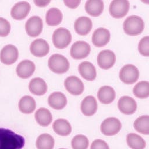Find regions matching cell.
Masks as SVG:
<instances>
[{
    "instance_id": "obj_37",
    "label": "cell",
    "mask_w": 149,
    "mask_h": 149,
    "mask_svg": "<svg viewBox=\"0 0 149 149\" xmlns=\"http://www.w3.org/2000/svg\"><path fill=\"white\" fill-rule=\"evenodd\" d=\"M34 2L37 6H45L50 2V1H34Z\"/></svg>"
},
{
    "instance_id": "obj_16",
    "label": "cell",
    "mask_w": 149,
    "mask_h": 149,
    "mask_svg": "<svg viewBox=\"0 0 149 149\" xmlns=\"http://www.w3.org/2000/svg\"><path fill=\"white\" fill-rule=\"evenodd\" d=\"M36 69L35 64L30 60L25 59L22 61L16 67V73L17 76L22 79L30 77L34 73Z\"/></svg>"
},
{
    "instance_id": "obj_8",
    "label": "cell",
    "mask_w": 149,
    "mask_h": 149,
    "mask_svg": "<svg viewBox=\"0 0 149 149\" xmlns=\"http://www.w3.org/2000/svg\"><path fill=\"white\" fill-rule=\"evenodd\" d=\"M43 28L42 19L38 16L30 17L26 22L25 29L27 34L30 37H37L40 34Z\"/></svg>"
},
{
    "instance_id": "obj_2",
    "label": "cell",
    "mask_w": 149,
    "mask_h": 149,
    "mask_svg": "<svg viewBox=\"0 0 149 149\" xmlns=\"http://www.w3.org/2000/svg\"><path fill=\"white\" fill-rule=\"evenodd\" d=\"M48 65L52 72L59 74L66 72L69 68L68 59L59 54L52 55L48 59Z\"/></svg>"
},
{
    "instance_id": "obj_32",
    "label": "cell",
    "mask_w": 149,
    "mask_h": 149,
    "mask_svg": "<svg viewBox=\"0 0 149 149\" xmlns=\"http://www.w3.org/2000/svg\"><path fill=\"white\" fill-rule=\"evenodd\" d=\"M71 144L73 149H87L89 141L86 136L77 134L72 139Z\"/></svg>"
},
{
    "instance_id": "obj_23",
    "label": "cell",
    "mask_w": 149,
    "mask_h": 149,
    "mask_svg": "<svg viewBox=\"0 0 149 149\" xmlns=\"http://www.w3.org/2000/svg\"><path fill=\"white\" fill-rule=\"evenodd\" d=\"M52 128L55 133L62 136L69 135L72 132L70 123L65 119H58L52 124Z\"/></svg>"
},
{
    "instance_id": "obj_1",
    "label": "cell",
    "mask_w": 149,
    "mask_h": 149,
    "mask_svg": "<svg viewBox=\"0 0 149 149\" xmlns=\"http://www.w3.org/2000/svg\"><path fill=\"white\" fill-rule=\"evenodd\" d=\"M144 23L141 17L137 15H131L126 17L123 23L124 31L128 35L140 34L144 30Z\"/></svg>"
},
{
    "instance_id": "obj_4",
    "label": "cell",
    "mask_w": 149,
    "mask_h": 149,
    "mask_svg": "<svg viewBox=\"0 0 149 149\" xmlns=\"http://www.w3.org/2000/svg\"><path fill=\"white\" fill-rule=\"evenodd\" d=\"M139 71L137 68L132 64L124 65L119 71V78L125 84L135 83L139 79Z\"/></svg>"
},
{
    "instance_id": "obj_5",
    "label": "cell",
    "mask_w": 149,
    "mask_h": 149,
    "mask_svg": "<svg viewBox=\"0 0 149 149\" xmlns=\"http://www.w3.org/2000/svg\"><path fill=\"white\" fill-rule=\"evenodd\" d=\"M122 123L116 118L109 117L106 118L101 124L100 129L102 134L111 136L116 134L120 130Z\"/></svg>"
},
{
    "instance_id": "obj_35",
    "label": "cell",
    "mask_w": 149,
    "mask_h": 149,
    "mask_svg": "<svg viewBox=\"0 0 149 149\" xmlns=\"http://www.w3.org/2000/svg\"><path fill=\"white\" fill-rule=\"evenodd\" d=\"M90 149H109L108 144L101 139L94 140L90 146Z\"/></svg>"
},
{
    "instance_id": "obj_28",
    "label": "cell",
    "mask_w": 149,
    "mask_h": 149,
    "mask_svg": "<svg viewBox=\"0 0 149 149\" xmlns=\"http://www.w3.org/2000/svg\"><path fill=\"white\" fill-rule=\"evenodd\" d=\"M54 144V137L48 133L40 134L36 141V146L37 149H53Z\"/></svg>"
},
{
    "instance_id": "obj_29",
    "label": "cell",
    "mask_w": 149,
    "mask_h": 149,
    "mask_svg": "<svg viewBox=\"0 0 149 149\" xmlns=\"http://www.w3.org/2000/svg\"><path fill=\"white\" fill-rule=\"evenodd\" d=\"M126 142L132 149H144L146 146L145 140L140 136L134 133H130L127 135Z\"/></svg>"
},
{
    "instance_id": "obj_3",
    "label": "cell",
    "mask_w": 149,
    "mask_h": 149,
    "mask_svg": "<svg viewBox=\"0 0 149 149\" xmlns=\"http://www.w3.org/2000/svg\"><path fill=\"white\" fill-rule=\"evenodd\" d=\"M52 40L55 47L59 49L66 48L72 41L70 31L63 27L56 29L52 34Z\"/></svg>"
},
{
    "instance_id": "obj_9",
    "label": "cell",
    "mask_w": 149,
    "mask_h": 149,
    "mask_svg": "<svg viewBox=\"0 0 149 149\" xmlns=\"http://www.w3.org/2000/svg\"><path fill=\"white\" fill-rule=\"evenodd\" d=\"M19 51L16 47L12 44H8L3 47L0 52L1 61L5 65L15 63L18 58Z\"/></svg>"
},
{
    "instance_id": "obj_19",
    "label": "cell",
    "mask_w": 149,
    "mask_h": 149,
    "mask_svg": "<svg viewBox=\"0 0 149 149\" xmlns=\"http://www.w3.org/2000/svg\"><path fill=\"white\" fill-rule=\"evenodd\" d=\"M81 111L87 116L93 115L97 110V102L92 95L86 96L81 101L80 105Z\"/></svg>"
},
{
    "instance_id": "obj_30",
    "label": "cell",
    "mask_w": 149,
    "mask_h": 149,
    "mask_svg": "<svg viewBox=\"0 0 149 149\" xmlns=\"http://www.w3.org/2000/svg\"><path fill=\"white\" fill-rule=\"evenodd\" d=\"M135 130L143 134H149V116L142 115L137 118L133 123Z\"/></svg>"
},
{
    "instance_id": "obj_20",
    "label": "cell",
    "mask_w": 149,
    "mask_h": 149,
    "mask_svg": "<svg viewBox=\"0 0 149 149\" xmlns=\"http://www.w3.org/2000/svg\"><path fill=\"white\" fill-rule=\"evenodd\" d=\"M78 70L81 76L88 81H93L97 76V71L95 66L90 62L83 61L81 62Z\"/></svg>"
},
{
    "instance_id": "obj_14",
    "label": "cell",
    "mask_w": 149,
    "mask_h": 149,
    "mask_svg": "<svg viewBox=\"0 0 149 149\" xmlns=\"http://www.w3.org/2000/svg\"><path fill=\"white\" fill-rule=\"evenodd\" d=\"M30 51L33 55L37 57H42L48 54L49 45L44 39L37 38L31 43Z\"/></svg>"
},
{
    "instance_id": "obj_22",
    "label": "cell",
    "mask_w": 149,
    "mask_h": 149,
    "mask_svg": "<svg viewBox=\"0 0 149 149\" xmlns=\"http://www.w3.org/2000/svg\"><path fill=\"white\" fill-rule=\"evenodd\" d=\"M116 93L114 89L109 86L101 87L97 93L99 101L104 104H111L115 98Z\"/></svg>"
},
{
    "instance_id": "obj_26",
    "label": "cell",
    "mask_w": 149,
    "mask_h": 149,
    "mask_svg": "<svg viewBox=\"0 0 149 149\" xmlns=\"http://www.w3.org/2000/svg\"><path fill=\"white\" fill-rule=\"evenodd\" d=\"M36 122L42 126H48L52 120V116L51 112L45 108L38 109L34 114Z\"/></svg>"
},
{
    "instance_id": "obj_38",
    "label": "cell",
    "mask_w": 149,
    "mask_h": 149,
    "mask_svg": "<svg viewBox=\"0 0 149 149\" xmlns=\"http://www.w3.org/2000/svg\"><path fill=\"white\" fill-rule=\"evenodd\" d=\"M59 149H66V148H59Z\"/></svg>"
},
{
    "instance_id": "obj_18",
    "label": "cell",
    "mask_w": 149,
    "mask_h": 149,
    "mask_svg": "<svg viewBox=\"0 0 149 149\" xmlns=\"http://www.w3.org/2000/svg\"><path fill=\"white\" fill-rule=\"evenodd\" d=\"M48 103L53 109L61 110L67 104V99L64 94L59 91L51 93L48 98Z\"/></svg>"
},
{
    "instance_id": "obj_21",
    "label": "cell",
    "mask_w": 149,
    "mask_h": 149,
    "mask_svg": "<svg viewBox=\"0 0 149 149\" xmlns=\"http://www.w3.org/2000/svg\"><path fill=\"white\" fill-rule=\"evenodd\" d=\"M47 84L41 77H34L32 79L29 84L30 91L36 95H42L47 91Z\"/></svg>"
},
{
    "instance_id": "obj_17",
    "label": "cell",
    "mask_w": 149,
    "mask_h": 149,
    "mask_svg": "<svg viewBox=\"0 0 149 149\" xmlns=\"http://www.w3.org/2000/svg\"><path fill=\"white\" fill-rule=\"evenodd\" d=\"M91 20L87 16H80L74 22V28L76 32L81 36L87 34L92 29Z\"/></svg>"
},
{
    "instance_id": "obj_27",
    "label": "cell",
    "mask_w": 149,
    "mask_h": 149,
    "mask_svg": "<svg viewBox=\"0 0 149 149\" xmlns=\"http://www.w3.org/2000/svg\"><path fill=\"white\" fill-rule=\"evenodd\" d=\"M63 15L60 9L57 8H51L48 10L45 15V20L49 26L58 25L62 20Z\"/></svg>"
},
{
    "instance_id": "obj_25",
    "label": "cell",
    "mask_w": 149,
    "mask_h": 149,
    "mask_svg": "<svg viewBox=\"0 0 149 149\" xmlns=\"http://www.w3.org/2000/svg\"><path fill=\"white\" fill-rule=\"evenodd\" d=\"M104 2L102 0H88L85 3V10L92 16L100 15L104 9Z\"/></svg>"
},
{
    "instance_id": "obj_15",
    "label": "cell",
    "mask_w": 149,
    "mask_h": 149,
    "mask_svg": "<svg viewBox=\"0 0 149 149\" xmlns=\"http://www.w3.org/2000/svg\"><path fill=\"white\" fill-rule=\"evenodd\" d=\"M31 6L28 2L20 1L13 6L10 15L14 19L22 20L28 15Z\"/></svg>"
},
{
    "instance_id": "obj_10",
    "label": "cell",
    "mask_w": 149,
    "mask_h": 149,
    "mask_svg": "<svg viewBox=\"0 0 149 149\" xmlns=\"http://www.w3.org/2000/svg\"><path fill=\"white\" fill-rule=\"evenodd\" d=\"M64 86L67 91L74 95H80L84 91L83 81L76 76H70L64 81Z\"/></svg>"
},
{
    "instance_id": "obj_12",
    "label": "cell",
    "mask_w": 149,
    "mask_h": 149,
    "mask_svg": "<svg viewBox=\"0 0 149 149\" xmlns=\"http://www.w3.org/2000/svg\"><path fill=\"white\" fill-rule=\"evenodd\" d=\"M137 103L131 97L125 95L121 97L118 102L119 111L125 115H132L137 110Z\"/></svg>"
},
{
    "instance_id": "obj_33",
    "label": "cell",
    "mask_w": 149,
    "mask_h": 149,
    "mask_svg": "<svg viewBox=\"0 0 149 149\" xmlns=\"http://www.w3.org/2000/svg\"><path fill=\"white\" fill-rule=\"evenodd\" d=\"M138 50L143 56H149V36H147L143 37L138 44Z\"/></svg>"
},
{
    "instance_id": "obj_13",
    "label": "cell",
    "mask_w": 149,
    "mask_h": 149,
    "mask_svg": "<svg viewBox=\"0 0 149 149\" xmlns=\"http://www.w3.org/2000/svg\"><path fill=\"white\" fill-rule=\"evenodd\" d=\"M110 37L111 34L107 29L100 27L93 32L91 41L95 46L101 47L107 44L110 40Z\"/></svg>"
},
{
    "instance_id": "obj_6",
    "label": "cell",
    "mask_w": 149,
    "mask_h": 149,
    "mask_svg": "<svg viewBox=\"0 0 149 149\" xmlns=\"http://www.w3.org/2000/svg\"><path fill=\"white\" fill-rule=\"evenodd\" d=\"M130 7L127 0H113L109 7L110 15L115 18H120L125 16L129 11Z\"/></svg>"
},
{
    "instance_id": "obj_31",
    "label": "cell",
    "mask_w": 149,
    "mask_h": 149,
    "mask_svg": "<svg viewBox=\"0 0 149 149\" xmlns=\"http://www.w3.org/2000/svg\"><path fill=\"white\" fill-rule=\"evenodd\" d=\"M133 94L139 98H146L149 96V82L141 81L138 82L133 88Z\"/></svg>"
},
{
    "instance_id": "obj_36",
    "label": "cell",
    "mask_w": 149,
    "mask_h": 149,
    "mask_svg": "<svg viewBox=\"0 0 149 149\" xmlns=\"http://www.w3.org/2000/svg\"><path fill=\"white\" fill-rule=\"evenodd\" d=\"M80 0H64L65 4L70 8H77L80 3Z\"/></svg>"
},
{
    "instance_id": "obj_7",
    "label": "cell",
    "mask_w": 149,
    "mask_h": 149,
    "mask_svg": "<svg viewBox=\"0 0 149 149\" xmlns=\"http://www.w3.org/2000/svg\"><path fill=\"white\" fill-rule=\"evenodd\" d=\"M91 48L88 43L84 41L74 42L70 48V55L75 59H81L87 57L90 54Z\"/></svg>"
},
{
    "instance_id": "obj_34",
    "label": "cell",
    "mask_w": 149,
    "mask_h": 149,
    "mask_svg": "<svg viewBox=\"0 0 149 149\" xmlns=\"http://www.w3.org/2000/svg\"><path fill=\"white\" fill-rule=\"evenodd\" d=\"M10 31V24L8 20L0 17V36L5 37Z\"/></svg>"
},
{
    "instance_id": "obj_24",
    "label": "cell",
    "mask_w": 149,
    "mask_h": 149,
    "mask_svg": "<svg viewBox=\"0 0 149 149\" xmlns=\"http://www.w3.org/2000/svg\"><path fill=\"white\" fill-rule=\"evenodd\" d=\"M18 107L21 112L25 114H29L35 110L36 102L32 97L30 95H24L20 99Z\"/></svg>"
},
{
    "instance_id": "obj_11",
    "label": "cell",
    "mask_w": 149,
    "mask_h": 149,
    "mask_svg": "<svg viewBox=\"0 0 149 149\" xmlns=\"http://www.w3.org/2000/svg\"><path fill=\"white\" fill-rule=\"evenodd\" d=\"M116 61L115 53L109 49H104L99 52L97 56L98 66L104 69H108L113 66Z\"/></svg>"
}]
</instances>
